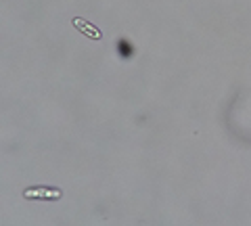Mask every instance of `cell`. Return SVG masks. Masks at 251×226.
<instances>
[{
	"instance_id": "cell-1",
	"label": "cell",
	"mask_w": 251,
	"mask_h": 226,
	"mask_svg": "<svg viewBox=\"0 0 251 226\" xmlns=\"http://www.w3.org/2000/svg\"><path fill=\"white\" fill-rule=\"evenodd\" d=\"M25 195L27 199H59L61 197V191L59 189H25Z\"/></svg>"
},
{
	"instance_id": "cell-2",
	"label": "cell",
	"mask_w": 251,
	"mask_h": 226,
	"mask_svg": "<svg viewBox=\"0 0 251 226\" xmlns=\"http://www.w3.org/2000/svg\"><path fill=\"white\" fill-rule=\"evenodd\" d=\"M74 25L77 27V29H80V32H84L86 36H88V38H92V40H100V36H103V34H100L99 32V29L97 27H92L90 25V23H86V21H82L80 17H75L74 19Z\"/></svg>"
}]
</instances>
